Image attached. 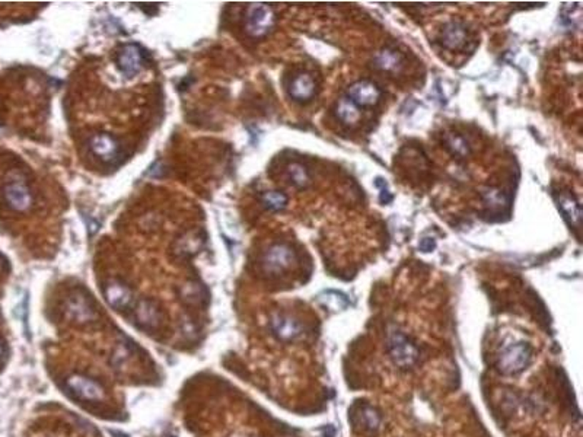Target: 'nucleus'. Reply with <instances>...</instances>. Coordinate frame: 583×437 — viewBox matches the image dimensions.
Returning a JSON list of instances; mask_svg holds the SVG:
<instances>
[{
  "label": "nucleus",
  "instance_id": "obj_18",
  "mask_svg": "<svg viewBox=\"0 0 583 437\" xmlns=\"http://www.w3.org/2000/svg\"><path fill=\"white\" fill-rule=\"evenodd\" d=\"M374 65L379 70L395 72L398 68L401 66V54L394 48L381 50L374 58Z\"/></svg>",
  "mask_w": 583,
  "mask_h": 437
},
{
  "label": "nucleus",
  "instance_id": "obj_14",
  "mask_svg": "<svg viewBox=\"0 0 583 437\" xmlns=\"http://www.w3.org/2000/svg\"><path fill=\"white\" fill-rule=\"evenodd\" d=\"M68 316L76 324H88L95 319L97 313L90 303L80 295L72 296L66 305Z\"/></svg>",
  "mask_w": 583,
  "mask_h": 437
},
{
  "label": "nucleus",
  "instance_id": "obj_11",
  "mask_svg": "<svg viewBox=\"0 0 583 437\" xmlns=\"http://www.w3.org/2000/svg\"><path fill=\"white\" fill-rule=\"evenodd\" d=\"M468 41L467 28L461 22H449L443 26L441 34V43L445 48L458 51L463 50Z\"/></svg>",
  "mask_w": 583,
  "mask_h": 437
},
{
  "label": "nucleus",
  "instance_id": "obj_13",
  "mask_svg": "<svg viewBox=\"0 0 583 437\" xmlns=\"http://www.w3.org/2000/svg\"><path fill=\"white\" fill-rule=\"evenodd\" d=\"M104 296L108 305L118 311L127 308L133 299L132 290L121 281H108L104 286Z\"/></svg>",
  "mask_w": 583,
  "mask_h": 437
},
{
  "label": "nucleus",
  "instance_id": "obj_17",
  "mask_svg": "<svg viewBox=\"0 0 583 437\" xmlns=\"http://www.w3.org/2000/svg\"><path fill=\"white\" fill-rule=\"evenodd\" d=\"M335 114L346 126H353L360 120L359 107L347 97H343L335 107Z\"/></svg>",
  "mask_w": 583,
  "mask_h": 437
},
{
  "label": "nucleus",
  "instance_id": "obj_26",
  "mask_svg": "<svg viewBox=\"0 0 583 437\" xmlns=\"http://www.w3.org/2000/svg\"><path fill=\"white\" fill-rule=\"evenodd\" d=\"M375 187H378V188L381 190L379 200H381L382 204H388V203H391V201L394 200V195L388 191L387 183H385L382 178H377V180H375Z\"/></svg>",
  "mask_w": 583,
  "mask_h": 437
},
{
  "label": "nucleus",
  "instance_id": "obj_10",
  "mask_svg": "<svg viewBox=\"0 0 583 437\" xmlns=\"http://www.w3.org/2000/svg\"><path fill=\"white\" fill-rule=\"evenodd\" d=\"M161 319L162 313L155 302L150 299H142L137 302L135 308V320L139 327L143 330H155L159 327Z\"/></svg>",
  "mask_w": 583,
  "mask_h": 437
},
{
  "label": "nucleus",
  "instance_id": "obj_5",
  "mask_svg": "<svg viewBox=\"0 0 583 437\" xmlns=\"http://www.w3.org/2000/svg\"><path fill=\"white\" fill-rule=\"evenodd\" d=\"M117 66L126 77L132 79L139 75L145 66L143 51L136 44L122 45L117 55Z\"/></svg>",
  "mask_w": 583,
  "mask_h": 437
},
{
  "label": "nucleus",
  "instance_id": "obj_19",
  "mask_svg": "<svg viewBox=\"0 0 583 437\" xmlns=\"http://www.w3.org/2000/svg\"><path fill=\"white\" fill-rule=\"evenodd\" d=\"M357 417V421H354L357 426H360L363 430H377L381 424V416L378 414V411L375 408H372L371 405H363L360 410L357 411V414H353Z\"/></svg>",
  "mask_w": 583,
  "mask_h": 437
},
{
  "label": "nucleus",
  "instance_id": "obj_16",
  "mask_svg": "<svg viewBox=\"0 0 583 437\" xmlns=\"http://www.w3.org/2000/svg\"><path fill=\"white\" fill-rule=\"evenodd\" d=\"M556 201H557L559 210L563 213L569 225L577 229L580 226V219H582V207H580L579 201L569 193H560L556 197Z\"/></svg>",
  "mask_w": 583,
  "mask_h": 437
},
{
  "label": "nucleus",
  "instance_id": "obj_23",
  "mask_svg": "<svg viewBox=\"0 0 583 437\" xmlns=\"http://www.w3.org/2000/svg\"><path fill=\"white\" fill-rule=\"evenodd\" d=\"M203 245V238L197 233H189V235L182 237L175 244V251H181L182 254H193Z\"/></svg>",
  "mask_w": 583,
  "mask_h": 437
},
{
  "label": "nucleus",
  "instance_id": "obj_20",
  "mask_svg": "<svg viewBox=\"0 0 583 437\" xmlns=\"http://www.w3.org/2000/svg\"><path fill=\"white\" fill-rule=\"evenodd\" d=\"M445 148L456 158H466L470 155V146L467 140L458 133H448L445 136Z\"/></svg>",
  "mask_w": 583,
  "mask_h": 437
},
{
  "label": "nucleus",
  "instance_id": "obj_24",
  "mask_svg": "<svg viewBox=\"0 0 583 437\" xmlns=\"http://www.w3.org/2000/svg\"><path fill=\"white\" fill-rule=\"evenodd\" d=\"M320 301L322 302L324 306H327V308H330L332 311L345 309L349 305V301L342 293H337V291H325V293H322Z\"/></svg>",
  "mask_w": 583,
  "mask_h": 437
},
{
  "label": "nucleus",
  "instance_id": "obj_25",
  "mask_svg": "<svg viewBox=\"0 0 583 437\" xmlns=\"http://www.w3.org/2000/svg\"><path fill=\"white\" fill-rule=\"evenodd\" d=\"M182 299L194 305L200 303L204 299V290L196 283H189L182 288Z\"/></svg>",
  "mask_w": 583,
  "mask_h": 437
},
{
  "label": "nucleus",
  "instance_id": "obj_4",
  "mask_svg": "<svg viewBox=\"0 0 583 437\" xmlns=\"http://www.w3.org/2000/svg\"><path fill=\"white\" fill-rule=\"evenodd\" d=\"M275 15L268 5L254 4L250 5L245 14V31L253 38L266 37L274 26Z\"/></svg>",
  "mask_w": 583,
  "mask_h": 437
},
{
  "label": "nucleus",
  "instance_id": "obj_6",
  "mask_svg": "<svg viewBox=\"0 0 583 437\" xmlns=\"http://www.w3.org/2000/svg\"><path fill=\"white\" fill-rule=\"evenodd\" d=\"M4 197L8 206L19 213H23L31 209L34 203V197L25 183L19 180H12L4 187Z\"/></svg>",
  "mask_w": 583,
  "mask_h": 437
},
{
  "label": "nucleus",
  "instance_id": "obj_12",
  "mask_svg": "<svg viewBox=\"0 0 583 437\" xmlns=\"http://www.w3.org/2000/svg\"><path fill=\"white\" fill-rule=\"evenodd\" d=\"M271 331L282 341H292L298 338L302 333V327L298 320L289 315H275L271 319Z\"/></svg>",
  "mask_w": 583,
  "mask_h": 437
},
{
  "label": "nucleus",
  "instance_id": "obj_28",
  "mask_svg": "<svg viewBox=\"0 0 583 437\" xmlns=\"http://www.w3.org/2000/svg\"><path fill=\"white\" fill-rule=\"evenodd\" d=\"M4 355H5V344L2 340H0V359L4 357Z\"/></svg>",
  "mask_w": 583,
  "mask_h": 437
},
{
  "label": "nucleus",
  "instance_id": "obj_22",
  "mask_svg": "<svg viewBox=\"0 0 583 437\" xmlns=\"http://www.w3.org/2000/svg\"><path fill=\"white\" fill-rule=\"evenodd\" d=\"M288 172H289V178L290 183L296 187V188H305L306 185L310 184V175L306 172L305 166L300 163H290L288 166Z\"/></svg>",
  "mask_w": 583,
  "mask_h": 437
},
{
  "label": "nucleus",
  "instance_id": "obj_27",
  "mask_svg": "<svg viewBox=\"0 0 583 437\" xmlns=\"http://www.w3.org/2000/svg\"><path fill=\"white\" fill-rule=\"evenodd\" d=\"M419 248L423 252H432L436 248V242H435L434 238H424V239L420 241Z\"/></svg>",
  "mask_w": 583,
  "mask_h": 437
},
{
  "label": "nucleus",
  "instance_id": "obj_8",
  "mask_svg": "<svg viewBox=\"0 0 583 437\" xmlns=\"http://www.w3.org/2000/svg\"><path fill=\"white\" fill-rule=\"evenodd\" d=\"M89 151L103 162H112L120 153V144L108 133H97L89 139Z\"/></svg>",
  "mask_w": 583,
  "mask_h": 437
},
{
  "label": "nucleus",
  "instance_id": "obj_1",
  "mask_svg": "<svg viewBox=\"0 0 583 437\" xmlns=\"http://www.w3.org/2000/svg\"><path fill=\"white\" fill-rule=\"evenodd\" d=\"M532 359V350L527 342H512L503 347L499 355L498 367L503 374H518L524 372Z\"/></svg>",
  "mask_w": 583,
  "mask_h": 437
},
{
  "label": "nucleus",
  "instance_id": "obj_15",
  "mask_svg": "<svg viewBox=\"0 0 583 437\" xmlns=\"http://www.w3.org/2000/svg\"><path fill=\"white\" fill-rule=\"evenodd\" d=\"M289 95L298 102H308L315 95L314 79L308 73H299L289 86Z\"/></svg>",
  "mask_w": 583,
  "mask_h": 437
},
{
  "label": "nucleus",
  "instance_id": "obj_7",
  "mask_svg": "<svg viewBox=\"0 0 583 437\" xmlns=\"http://www.w3.org/2000/svg\"><path fill=\"white\" fill-rule=\"evenodd\" d=\"M347 98H350L357 107H372L378 104L381 91L371 80H359L349 86Z\"/></svg>",
  "mask_w": 583,
  "mask_h": 437
},
{
  "label": "nucleus",
  "instance_id": "obj_21",
  "mask_svg": "<svg viewBox=\"0 0 583 437\" xmlns=\"http://www.w3.org/2000/svg\"><path fill=\"white\" fill-rule=\"evenodd\" d=\"M261 201L266 209L273 212H280L288 206V195L282 191H266L261 195Z\"/></svg>",
  "mask_w": 583,
  "mask_h": 437
},
{
  "label": "nucleus",
  "instance_id": "obj_3",
  "mask_svg": "<svg viewBox=\"0 0 583 437\" xmlns=\"http://www.w3.org/2000/svg\"><path fill=\"white\" fill-rule=\"evenodd\" d=\"M388 350L394 365L400 369H409L414 366L420 357L417 345L400 331H394L389 334Z\"/></svg>",
  "mask_w": 583,
  "mask_h": 437
},
{
  "label": "nucleus",
  "instance_id": "obj_9",
  "mask_svg": "<svg viewBox=\"0 0 583 437\" xmlns=\"http://www.w3.org/2000/svg\"><path fill=\"white\" fill-rule=\"evenodd\" d=\"M66 387L75 396L83 401H101L105 396L104 389L97 382L92 381V379H88L85 376L75 374L69 377Z\"/></svg>",
  "mask_w": 583,
  "mask_h": 437
},
{
  "label": "nucleus",
  "instance_id": "obj_2",
  "mask_svg": "<svg viewBox=\"0 0 583 437\" xmlns=\"http://www.w3.org/2000/svg\"><path fill=\"white\" fill-rule=\"evenodd\" d=\"M296 261V254L286 244L271 245L261 258V269L270 277H278L286 273Z\"/></svg>",
  "mask_w": 583,
  "mask_h": 437
}]
</instances>
